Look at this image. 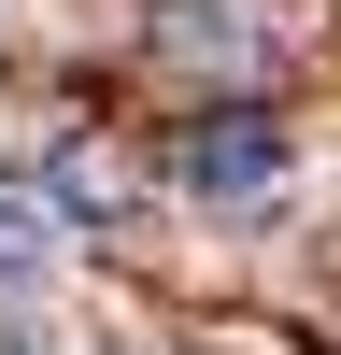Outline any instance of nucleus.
Instances as JSON below:
<instances>
[{"label":"nucleus","instance_id":"20e7f679","mask_svg":"<svg viewBox=\"0 0 341 355\" xmlns=\"http://www.w3.org/2000/svg\"><path fill=\"white\" fill-rule=\"evenodd\" d=\"M71 214H128V171L100 157V142H71V157H57V227Z\"/></svg>","mask_w":341,"mask_h":355},{"label":"nucleus","instance_id":"f03ea898","mask_svg":"<svg viewBox=\"0 0 341 355\" xmlns=\"http://www.w3.org/2000/svg\"><path fill=\"white\" fill-rule=\"evenodd\" d=\"M284 28L256 15V0H157V57H185V71H256Z\"/></svg>","mask_w":341,"mask_h":355},{"label":"nucleus","instance_id":"39448f33","mask_svg":"<svg viewBox=\"0 0 341 355\" xmlns=\"http://www.w3.org/2000/svg\"><path fill=\"white\" fill-rule=\"evenodd\" d=\"M0 355H43V341H15V327H0Z\"/></svg>","mask_w":341,"mask_h":355},{"label":"nucleus","instance_id":"f257e3e1","mask_svg":"<svg viewBox=\"0 0 341 355\" xmlns=\"http://www.w3.org/2000/svg\"><path fill=\"white\" fill-rule=\"evenodd\" d=\"M284 185V128L270 114H199L185 128V199H227V214H242V199H270Z\"/></svg>","mask_w":341,"mask_h":355},{"label":"nucleus","instance_id":"7ed1b4c3","mask_svg":"<svg viewBox=\"0 0 341 355\" xmlns=\"http://www.w3.org/2000/svg\"><path fill=\"white\" fill-rule=\"evenodd\" d=\"M57 242H71V227H57V199H28V185H0V299H28V284L57 270Z\"/></svg>","mask_w":341,"mask_h":355}]
</instances>
